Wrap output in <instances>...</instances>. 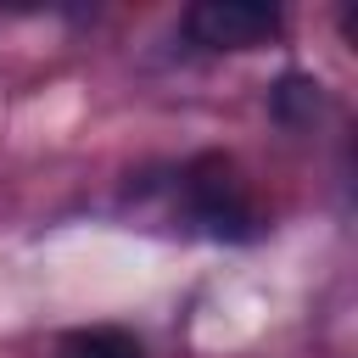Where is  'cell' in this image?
Instances as JSON below:
<instances>
[{
    "label": "cell",
    "mask_w": 358,
    "mask_h": 358,
    "mask_svg": "<svg viewBox=\"0 0 358 358\" xmlns=\"http://www.w3.org/2000/svg\"><path fill=\"white\" fill-rule=\"evenodd\" d=\"M185 28L196 45H213V50H252V45H268L280 34V11L274 6H257V0H201L185 11Z\"/></svg>",
    "instance_id": "7a4b0ae2"
},
{
    "label": "cell",
    "mask_w": 358,
    "mask_h": 358,
    "mask_svg": "<svg viewBox=\"0 0 358 358\" xmlns=\"http://www.w3.org/2000/svg\"><path fill=\"white\" fill-rule=\"evenodd\" d=\"M62 358H140V341L129 330H112V324H95V330H73L62 341Z\"/></svg>",
    "instance_id": "3957f363"
},
{
    "label": "cell",
    "mask_w": 358,
    "mask_h": 358,
    "mask_svg": "<svg viewBox=\"0 0 358 358\" xmlns=\"http://www.w3.org/2000/svg\"><path fill=\"white\" fill-rule=\"evenodd\" d=\"M185 201L196 213V224L218 241H246L257 235V213L246 207L241 185H235V168L224 157H196L185 168Z\"/></svg>",
    "instance_id": "6da1fadb"
},
{
    "label": "cell",
    "mask_w": 358,
    "mask_h": 358,
    "mask_svg": "<svg viewBox=\"0 0 358 358\" xmlns=\"http://www.w3.org/2000/svg\"><path fill=\"white\" fill-rule=\"evenodd\" d=\"M319 84L313 78H302V73H285L280 84H274V112L285 117V123H308L313 112H319Z\"/></svg>",
    "instance_id": "277c9868"
}]
</instances>
